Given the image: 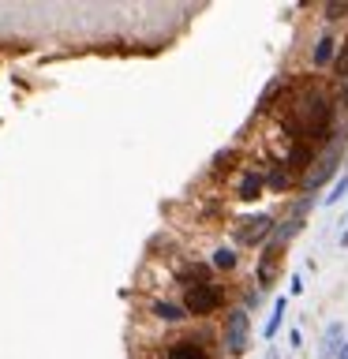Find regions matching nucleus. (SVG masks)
I'll return each instance as SVG.
<instances>
[{"instance_id":"obj_24","label":"nucleus","mask_w":348,"mask_h":359,"mask_svg":"<svg viewBox=\"0 0 348 359\" xmlns=\"http://www.w3.org/2000/svg\"><path fill=\"white\" fill-rule=\"evenodd\" d=\"M341 247H348V232H341Z\"/></svg>"},{"instance_id":"obj_22","label":"nucleus","mask_w":348,"mask_h":359,"mask_svg":"<svg viewBox=\"0 0 348 359\" xmlns=\"http://www.w3.org/2000/svg\"><path fill=\"white\" fill-rule=\"evenodd\" d=\"M266 359H281V352H277V348H269V352H266Z\"/></svg>"},{"instance_id":"obj_5","label":"nucleus","mask_w":348,"mask_h":359,"mask_svg":"<svg viewBox=\"0 0 348 359\" xmlns=\"http://www.w3.org/2000/svg\"><path fill=\"white\" fill-rule=\"evenodd\" d=\"M281 255H285V247L266 240L262 255H258V269H255V273H258V288H269V285L277 280V258H281Z\"/></svg>"},{"instance_id":"obj_21","label":"nucleus","mask_w":348,"mask_h":359,"mask_svg":"<svg viewBox=\"0 0 348 359\" xmlns=\"http://www.w3.org/2000/svg\"><path fill=\"white\" fill-rule=\"evenodd\" d=\"M333 359H348V344H341V348H337V355Z\"/></svg>"},{"instance_id":"obj_16","label":"nucleus","mask_w":348,"mask_h":359,"mask_svg":"<svg viewBox=\"0 0 348 359\" xmlns=\"http://www.w3.org/2000/svg\"><path fill=\"white\" fill-rule=\"evenodd\" d=\"M281 86H285V79H269L266 90H262V97H258V112H266L269 105H274V97L281 94Z\"/></svg>"},{"instance_id":"obj_11","label":"nucleus","mask_w":348,"mask_h":359,"mask_svg":"<svg viewBox=\"0 0 348 359\" xmlns=\"http://www.w3.org/2000/svg\"><path fill=\"white\" fill-rule=\"evenodd\" d=\"M285 311H288V296H281V299L274 303V311H269V322H266V330H262V337H266V341H274V337H277L281 322H285Z\"/></svg>"},{"instance_id":"obj_6","label":"nucleus","mask_w":348,"mask_h":359,"mask_svg":"<svg viewBox=\"0 0 348 359\" xmlns=\"http://www.w3.org/2000/svg\"><path fill=\"white\" fill-rule=\"evenodd\" d=\"M165 359H213V355L206 352V344H202V341H191V337H184V341L168 344Z\"/></svg>"},{"instance_id":"obj_19","label":"nucleus","mask_w":348,"mask_h":359,"mask_svg":"<svg viewBox=\"0 0 348 359\" xmlns=\"http://www.w3.org/2000/svg\"><path fill=\"white\" fill-rule=\"evenodd\" d=\"M333 72L341 75V79H348V38L337 45V56H333Z\"/></svg>"},{"instance_id":"obj_17","label":"nucleus","mask_w":348,"mask_h":359,"mask_svg":"<svg viewBox=\"0 0 348 359\" xmlns=\"http://www.w3.org/2000/svg\"><path fill=\"white\" fill-rule=\"evenodd\" d=\"M344 195H348V168H344V176L333 180V191L326 195V206H337V202H341Z\"/></svg>"},{"instance_id":"obj_12","label":"nucleus","mask_w":348,"mask_h":359,"mask_svg":"<svg viewBox=\"0 0 348 359\" xmlns=\"http://www.w3.org/2000/svg\"><path fill=\"white\" fill-rule=\"evenodd\" d=\"M154 314H157V318H165V322H184L187 318L184 303H173V299H157L154 303Z\"/></svg>"},{"instance_id":"obj_3","label":"nucleus","mask_w":348,"mask_h":359,"mask_svg":"<svg viewBox=\"0 0 348 359\" xmlns=\"http://www.w3.org/2000/svg\"><path fill=\"white\" fill-rule=\"evenodd\" d=\"M225 303V288L213 285V280H206V285H191L184 292V311L187 314H199V318H206V314H213Z\"/></svg>"},{"instance_id":"obj_9","label":"nucleus","mask_w":348,"mask_h":359,"mask_svg":"<svg viewBox=\"0 0 348 359\" xmlns=\"http://www.w3.org/2000/svg\"><path fill=\"white\" fill-rule=\"evenodd\" d=\"M341 344H344V325H341V322H333L330 330H326V337H322V359H333Z\"/></svg>"},{"instance_id":"obj_8","label":"nucleus","mask_w":348,"mask_h":359,"mask_svg":"<svg viewBox=\"0 0 348 359\" xmlns=\"http://www.w3.org/2000/svg\"><path fill=\"white\" fill-rule=\"evenodd\" d=\"M262 187H266V176L262 172H243L240 176V187H236V198H240V202H255L258 195H262Z\"/></svg>"},{"instance_id":"obj_18","label":"nucleus","mask_w":348,"mask_h":359,"mask_svg":"<svg viewBox=\"0 0 348 359\" xmlns=\"http://www.w3.org/2000/svg\"><path fill=\"white\" fill-rule=\"evenodd\" d=\"M311 206H314V198H311V195H300V198L288 206V217H292V221H303V217L311 213Z\"/></svg>"},{"instance_id":"obj_20","label":"nucleus","mask_w":348,"mask_h":359,"mask_svg":"<svg viewBox=\"0 0 348 359\" xmlns=\"http://www.w3.org/2000/svg\"><path fill=\"white\" fill-rule=\"evenodd\" d=\"M326 19H330V22L348 19V0H330V4H326Z\"/></svg>"},{"instance_id":"obj_4","label":"nucleus","mask_w":348,"mask_h":359,"mask_svg":"<svg viewBox=\"0 0 348 359\" xmlns=\"http://www.w3.org/2000/svg\"><path fill=\"white\" fill-rule=\"evenodd\" d=\"M274 224H277L274 213H251V217H243L240 224H236L232 240L240 247H258L266 236H274Z\"/></svg>"},{"instance_id":"obj_2","label":"nucleus","mask_w":348,"mask_h":359,"mask_svg":"<svg viewBox=\"0 0 348 359\" xmlns=\"http://www.w3.org/2000/svg\"><path fill=\"white\" fill-rule=\"evenodd\" d=\"M247 341H251V318H247L243 307H236L225 314V325H221V344L225 352H229L232 359H240L247 352Z\"/></svg>"},{"instance_id":"obj_1","label":"nucleus","mask_w":348,"mask_h":359,"mask_svg":"<svg viewBox=\"0 0 348 359\" xmlns=\"http://www.w3.org/2000/svg\"><path fill=\"white\" fill-rule=\"evenodd\" d=\"M341 154H344V139H341V135H333V142L319 154V161L307 168V176H303V184H300L303 195L314 198L322 191V184H330V180L337 176V168H341Z\"/></svg>"},{"instance_id":"obj_7","label":"nucleus","mask_w":348,"mask_h":359,"mask_svg":"<svg viewBox=\"0 0 348 359\" xmlns=\"http://www.w3.org/2000/svg\"><path fill=\"white\" fill-rule=\"evenodd\" d=\"M311 157H319V154H314V146H311V142H292V150H288V157H285V168H288V172H300V168H311V165H314Z\"/></svg>"},{"instance_id":"obj_10","label":"nucleus","mask_w":348,"mask_h":359,"mask_svg":"<svg viewBox=\"0 0 348 359\" xmlns=\"http://www.w3.org/2000/svg\"><path fill=\"white\" fill-rule=\"evenodd\" d=\"M303 232V221H277L274 224V236H269V243H281V247H288V240H292V236H300Z\"/></svg>"},{"instance_id":"obj_14","label":"nucleus","mask_w":348,"mask_h":359,"mask_svg":"<svg viewBox=\"0 0 348 359\" xmlns=\"http://www.w3.org/2000/svg\"><path fill=\"white\" fill-rule=\"evenodd\" d=\"M210 266L221 269V273H229V269H236V251H232V247H218L213 258H210Z\"/></svg>"},{"instance_id":"obj_23","label":"nucleus","mask_w":348,"mask_h":359,"mask_svg":"<svg viewBox=\"0 0 348 359\" xmlns=\"http://www.w3.org/2000/svg\"><path fill=\"white\" fill-rule=\"evenodd\" d=\"M341 105H348V83H344V90H341Z\"/></svg>"},{"instance_id":"obj_13","label":"nucleus","mask_w":348,"mask_h":359,"mask_svg":"<svg viewBox=\"0 0 348 359\" xmlns=\"http://www.w3.org/2000/svg\"><path fill=\"white\" fill-rule=\"evenodd\" d=\"M333 56H337V38L333 34H322L319 45H314V64H333Z\"/></svg>"},{"instance_id":"obj_15","label":"nucleus","mask_w":348,"mask_h":359,"mask_svg":"<svg viewBox=\"0 0 348 359\" xmlns=\"http://www.w3.org/2000/svg\"><path fill=\"white\" fill-rule=\"evenodd\" d=\"M266 187H274V191H288V187H292V172H288L285 165L274 168V172L266 176Z\"/></svg>"}]
</instances>
